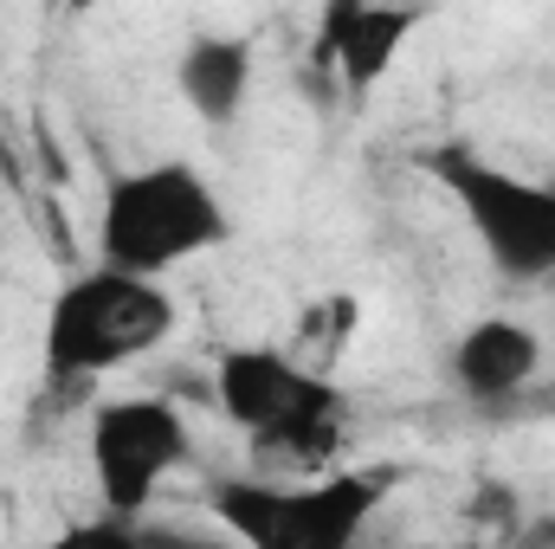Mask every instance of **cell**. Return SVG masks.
<instances>
[{
  "instance_id": "7c38bea8",
  "label": "cell",
  "mask_w": 555,
  "mask_h": 549,
  "mask_svg": "<svg viewBox=\"0 0 555 549\" xmlns=\"http://www.w3.org/2000/svg\"><path fill=\"white\" fill-rule=\"evenodd\" d=\"M142 549H246V544L214 537V531H188V524H142Z\"/></svg>"
},
{
  "instance_id": "7a4b0ae2",
  "label": "cell",
  "mask_w": 555,
  "mask_h": 549,
  "mask_svg": "<svg viewBox=\"0 0 555 549\" xmlns=\"http://www.w3.org/2000/svg\"><path fill=\"white\" fill-rule=\"evenodd\" d=\"M175 323H181V310H175L168 284L91 266V272L65 278L52 291V310H46V382L72 388V382L130 369V362H142L149 349H162L175 336Z\"/></svg>"
},
{
  "instance_id": "5b68a950",
  "label": "cell",
  "mask_w": 555,
  "mask_h": 549,
  "mask_svg": "<svg viewBox=\"0 0 555 549\" xmlns=\"http://www.w3.org/2000/svg\"><path fill=\"white\" fill-rule=\"evenodd\" d=\"M388 478L330 472L317 485H266V478H214L207 511L246 549H356L382 511Z\"/></svg>"
},
{
  "instance_id": "52a82bcc",
  "label": "cell",
  "mask_w": 555,
  "mask_h": 549,
  "mask_svg": "<svg viewBox=\"0 0 555 549\" xmlns=\"http://www.w3.org/2000/svg\"><path fill=\"white\" fill-rule=\"evenodd\" d=\"M426 26L420 7H362V0H330L323 20H317V39H310V65L317 72H336L343 91L362 104L401 59L408 33Z\"/></svg>"
},
{
  "instance_id": "9c48e42d",
  "label": "cell",
  "mask_w": 555,
  "mask_h": 549,
  "mask_svg": "<svg viewBox=\"0 0 555 549\" xmlns=\"http://www.w3.org/2000/svg\"><path fill=\"white\" fill-rule=\"evenodd\" d=\"M175 85H181V104L207 130H227L246 111V91H253V46L233 39V33H201L175 59Z\"/></svg>"
},
{
  "instance_id": "30bf717a",
  "label": "cell",
  "mask_w": 555,
  "mask_h": 549,
  "mask_svg": "<svg viewBox=\"0 0 555 549\" xmlns=\"http://www.w3.org/2000/svg\"><path fill=\"white\" fill-rule=\"evenodd\" d=\"M46 549H142V524L137 518H85V524H72V531H59Z\"/></svg>"
},
{
  "instance_id": "8fae6325",
  "label": "cell",
  "mask_w": 555,
  "mask_h": 549,
  "mask_svg": "<svg viewBox=\"0 0 555 549\" xmlns=\"http://www.w3.org/2000/svg\"><path fill=\"white\" fill-rule=\"evenodd\" d=\"M465 518L472 524H485V531H511L524 511H517V491L511 485H498V478H485L478 491H472V505H465Z\"/></svg>"
},
{
  "instance_id": "ba28073f",
  "label": "cell",
  "mask_w": 555,
  "mask_h": 549,
  "mask_svg": "<svg viewBox=\"0 0 555 549\" xmlns=\"http://www.w3.org/2000/svg\"><path fill=\"white\" fill-rule=\"evenodd\" d=\"M543 369V336L511 323V317H478L452 349H446V375L459 395H472L478 408H504L517 401Z\"/></svg>"
},
{
  "instance_id": "6da1fadb",
  "label": "cell",
  "mask_w": 555,
  "mask_h": 549,
  "mask_svg": "<svg viewBox=\"0 0 555 549\" xmlns=\"http://www.w3.org/2000/svg\"><path fill=\"white\" fill-rule=\"evenodd\" d=\"M227 233H233V220L194 162H149V168L111 175V188H104L98 266L162 284L175 266L227 246Z\"/></svg>"
},
{
  "instance_id": "4fadbf2b",
  "label": "cell",
  "mask_w": 555,
  "mask_h": 549,
  "mask_svg": "<svg viewBox=\"0 0 555 549\" xmlns=\"http://www.w3.org/2000/svg\"><path fill=\"white\" fill-rule=\"evenodd\" d=\"M517 549H555V518H530V524H517Z\"/></svg>"
},
{
  "instance_id": "3957f363",
  "label": "cell",
  "mask_w": 555,
  "mask_h": 549,
  "mask_svg": "<svg viewBox=\"0 0 555 549\" xmlns=\"http://www.w3.org/2000/svg\"><path fill=\"white\" fill-rule=\"evenodd\" d=\"M214 395H220V413L259 452L323 465L336 452V439H343V388L330 375H317V369H297L284 349H266V343L220 349Z\"/></svg>"
},
{
  "instance_id": "8992f818",
  "label": "cell",
  "mask_w": 555,
  "mask_h": 549,
  "mask_svg": "<svg viewBox=\"0 0 555 549\" xmlns=\"http://www.w3.org/2000/svg\"><path fill=\"white\" fill-rule=\"evenodd\" d=\"M194 459L188 413L162 395H117L91 408V472L111 518H137L155 505L162 478Z\"/></svg>"
},
{
  "instance_id": "277c9868",
  "label": "cell",
  "mask_w": 555,
  "mask_h": 549,
  "mask_svg": "<svg viewBox=\"0 0 555 549\" xmlns=\"http://www.w3.org/2000/svg\"><path fill=\"white\" fill-rule=\"evenodd\" d=\"M414 162L452 194V207L478 233V246H485L498 278H511V284L555 278V188L550 181H524V175L485 162L465 142H433Z\"/></svg>"
}]
</instances>
